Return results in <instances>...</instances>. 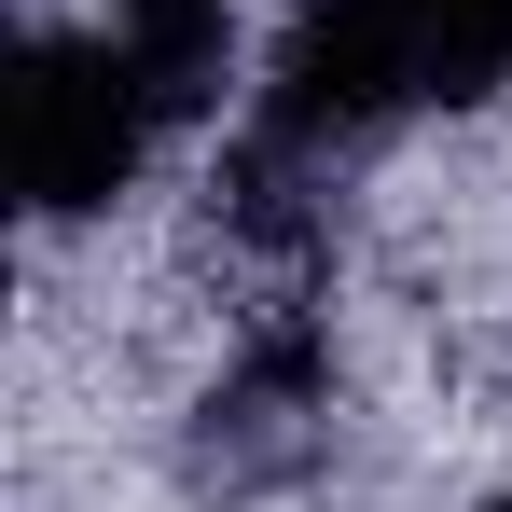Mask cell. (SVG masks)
<instances>
[{"mask_svg":"<svg viewBox=\"0 0 512 512\" xmlns=\"http://www.w3.org/2000/svg\"><path fill=\"white\" fill-rule=\"evenodd\" d=\"M499 70H512V0H305L250 153H277V167L360 153L429 97H485Z\"/></svg>","mask_w":512,"mask_h":512,"instance_id":"1","label":"cell"},{"mask_svg":"<svg viewBox=\"0 0 512 512\" xmlns=\"http://www.w3.org/2000/svg\"><path fill=\"white\" fill-rule=\"evenodd\" d=\"M0 125H14V194L28 222H97L139 153H153V84L125 70L111 28H28L14 42V84H0Z\"/></svg>","mask_w":512,"mask_h":512,"instance_id":"2","label":"cell"},{"mask_svg":"<svg viewBox=\"0 0 512 512\" xmlns=\"http://www.w3.org/2000/svg\"><path fill=\"white\" fill-rule=\"evenodd\" d=\"M319 416H333V388H319V346L305 333H263L222 388H208V416H194V485L208 499H263V485H291L305 457H319Z\"/></svg>","mask_w":512,"mask_h":512,"instance_id":"3","label":"cell"},{"mask_svg":"<svg viewBox=\"0 0 512 512\" xmlns=\"http://www.w3.org/2000/svg\"><path fill=\"white\" fill-rule=\"evenodd\" d=\"M111 42H125V70L153 84V111H208L222 70H236V0H111Z\"/></svg>","mask_w":512,"mask_h":512,"instance_id":"4","label":"cell"}]
</instances>
